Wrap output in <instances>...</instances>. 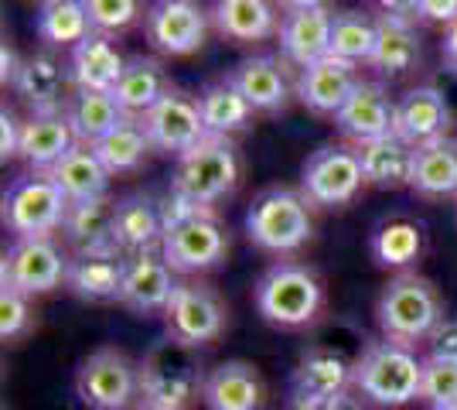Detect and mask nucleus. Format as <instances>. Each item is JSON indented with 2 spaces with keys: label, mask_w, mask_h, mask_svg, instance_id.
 Masks as SVG:
<instances>
[{
  "label": "nucleus",
  "mask_w": 457,
  "mask_h": 410,
  "mask_svg": "<svg viewBox=\"0 0 457 410\" xmlns=\"http://www.w3.org/2000/svg\"><path fill=\"white\" fill-rule=\"evenodd\" d=\"M372 339H365L359 325L348 318H328L311 329V346L301 352L290 372V410H304L321 404L335 393L352 390L355 363Z\"/></svg>",
  "instance_id": "nucleus-1"
},
{
  "label": "nucleus",
  "mask_w": 457,
  "mask_h": 410,
  "mask_svg": "<svg viewBox=\"0 0 457 410\" xmlns=\"http://www.w3.org/2000/svg\"><path fill=\"white\" fill-rule=\"evenodd\" d=\"M253 305L273 329H284V332L314 329L324 312V284L314 267L284 256V260H273L256 277Z\"/></svg>",
  "instance_id": "nucleus-2"
},
{
  "label": "nucleus",
  "mask_w": 457,
  "mask_h": 410,
  "mask_svg": "<svg viewBox=\"0 0 457 410\" xmlns=\"http://www.w3.org/2000/svg\"><path fill=\"white\" fill-rule=\"evenodd\" d=\"M140 372V404L157 410H191L205 397L209 370L198 349L164 332L151 349L137 359Z\"/></svg>",
  "instance_id": "nucleus-3"
},
{
  "label": "nucleus",
  "mask_w": 457,
  "mask_h": 410,
  "mask_svg": "<svg viewBox=\"0 0 457 410\" xmlns=\"http://www.w3.org/2000/svg\"><path fill=\"white\" fill-rule=\"evenodd\" d=\"M376 325L382 339H393L403 346L430 342L444 325V297L430 277L417 271L393 273L376 297Z\"/></svg>",
  "instance_id": "nucleus-4"
},
{
  "label": "nucleus",
  "mask_w": 457,
  "mask_h": 410,
  "mask_svg": "<svg viewBox=\"0 0 457 410\" xmlns=\"http://www.w3.org/2000/svg\"><path fill=\"white\" fill-rule=\"evenodd\" d=\"M246 236L256 250L273 254L277 260L304 250L314 236L307 196L290 185H270L256 192L246 209Z\"/></svg>",
  "instance_id": "nucleus-5"
},
{
  "label": "nucleus",
  "mask_w": 457,
  "mask_h": 410,
  "mask_svg": "<svg viewBox=\"0 0 457 410\" xmlns=\"http://www.w3.org/2000/svg\"><path fill=\"white\" fill-rule=\"evenodd\" d=\"M423 383V359L413 346H403L393 339H372L355 363L352 390L365 404L376 407H406L420 400Z\"/></svg>",
  "instance_id": "nucleus-6"
},
{
  "label": "nucleus",
  "mask_w": 457,
  "mask_h": 410,
  "mask_svg": "<svg viewBox=\"0 0 457 410\" xmlns=\"http://www.w3.org/2000/svg\"><path fill=\"white\" fill-rule=\"evenodd\" d=\"M239 175H243V164H239L236 140L232 137H205L198 147L178 157L171 192L191 198L202 209H215L222 198L236 192Z\"/></svg>",
  "instance_id": "nucleus-7"
},
{
  "label": "nucleus",
  "mask_w": 457,
  "mask_h": 410,
  "mask_svg": "<svg viewBox=\"0 0 457 410\" xmlns=\"http://www.w3.org/2000/svg\"><path fill=\"white\" fill-rule=\"evenodd\" d=\"M69 198L48 172H28L4 192V230L14 239H41L62 233Z\"/></svg>",
  "instance_id": "nucleus-8"
},
{
  "label": "nucleus",
  "mask_w": 457,
  "mask_h": 410,
  "mask_svg": "<svg viewBox=\"0 0 457 410\" xmlns=\"http://www.w3.org/2000/svg\"><path fill=\"white\" fill-rule=\"evenodd\" d=\"M76 393L89 410H130L140 400V372L116 346L93 349L76 370Z\"/></svg>",
  "instance_id": "nucleus-9"
},
{
  "label": "nucleus",
  "mask_w": 457,
  "mask_h": 410,
  "mask_svg": "<svg viewBox=\"0 0 457 410\" xmlns=\"http://www.w3.org/2000/svg\"><path fill=\"white\" fill-rule=\"evenodd\" d=\"M164 325L171 339L185 342L191 349H202L226 332L228 308L209 280L188 277V280H178L171 301L164 308Z\"/></svg>",
  "instance_id": "nucleus-10"
},
{
  "label": "nucleus",
  "mask_w": 457,
  "mask_h": 410,
  "mask_svg": "<svg viewBox=\"0 0 457 410\" xmlns=\"http://www.w3.org/2000/svg\"><path fill=\"white\" fill-rule=\"evenodd\" d=\"M365 185L359 147L348 144H321L311 151L301 168V192L318 209H342L355 202Z\"/></svg>",
  "instance_id": "nucleus-11"
},
{
  "label": "nucleus",
  "mask_w": 457,
  "mask_h": 410,
  "mask_svg": "<svg viewBox=\"0 0 457 410\" xmlns=\"http://www.w3.org/2000/svg\"><path fill=\"white\" fill-rule=\"evenodd\" d=\"M161 254L181 277H202L209 271H219L228 256V233L215 213H202L195 219H185L171 230H164Z\"/></svg>",
  "instance_id": "nucleus-12"
},
{
  "label": "nucleus",
  "mask_w": 457,
  "mask_h": 410,
  "mask_svg": "<svg viewBox=\"0 0 457 410\" xmlns=\"http://www.w3.org/2000/svg\"><path fill=\"white\" fill-rule=\"evenodd\" d=\"M69 256L55 243V236L41 239H14L0 260V284H11L28 297H41L65 288Z\"/></svg>",
  "instance_id": "nucleus-13"
},
{
  "label": "nucleus",
  "mask_w": 457,
  "mask_h": 410,
  "mask_svg": "<svg viewBox=\"0 0 457 410\" xmlns=\"http://www.w3.org/2000/svg\"><path fill=\"white\" fill-rule=\"evenodd\" d=\"M212 14L198 0H154L144 14V35L168 59L195 55L209 38Z\"/></svg>",
  "instance_id": "nucleus-14"
},
{
  "label": "nucleus",
  "mask_w": 457,
  "mask_h": 410,
  "mask_svg": "<svg viewBox=\"0 0 457 410\" xmlns=\"http://www.w3.org/2000/svg\"><path fill=\"white\" fill-rule=\"evenodd\" d=\"M140 123L151 137L154 151H161L168 157L188 155L191 147H198L209 137L202 110H198V96H188L181 89H171L151 113L140 117Z\"/></svg>",
  "instance_id": "nucleus-15"
},
{
  "label": "nucleus",
  "mask_w": 457,
  "mask_h": 410,
  "mask_svg": "<svg viewBox=\"0 0 457 410\" xmlns=\"http://www.w3.org/2000/svg\"><path fill=\"white\" fill-rule=\"evenodd\" d=\"M359 82H362V76H359L355 62H345L338 55H324V59L311 62L307 69H297L294 93L311 113L335 120Z\"/></svg>",
  "instance_id": "nucleus-16"
},
{
  "label": "nucleus",
  "mask_w": 457,
  "mask_h": 410,
  "mask_svg": "<svg viewBox=\"0 0 457 410\" xmlns=\"http://www.w3.org/2000/svg\"><path fill=\"white\" fill-rule=\"evenodd\" d=\"M174 288H178V273L171 264L164 260L161 250H147V254L127 256V271H123V288H120V301L127 312L140 314H164L168 301H171Z\"/></svg>",
  "instance_id": "nucleus-17"
},
{
  "label": "nucleus",
  "mask_w": 457,
  "mask_h": 410,
  "mask_svg": "<svg viewBox=\"0 0 457 410\" xmlns=\"http://www.w3.org/2000/svg\"><path fill=\"white\" fill-rule=\"evenodd\" d=\"M335 127L348 140H355V147L369 144V140H379V137L396 134V99H393V93L382 82L362 79L355 86V93L348 96V103L338 110Z\"/></svg>",
  "instance_id": "nucleus-18"
},
{
  "label": "nucleus",
  "mask_w": 457,
  "mask_h": 410,
  "mask_svg": "<svg viewBox=\"0 0 457 410\" xmlns=\"http://www.w3.org/2000/svg\"><path fill=\"white\" fill-rule=\"evenodd\" d=\"M451 120H454L451 103L444 96V89L434 82H420L396 99V137H403L413 147L447 137Z\"/></svg>",
  "instance_id": "nucleus-19"
},
{
  "label": "nucleus",
  "mask_w": 457,
  "mask_h": 410,
  "mask_svg": "<svg viewBox=\"0 0 457 410\" xmlns=\"http://www.w3.org/2000/svg\"><path fill=\"white\" fill-rule=\"evenodd\" d=\"M69 86H72V76H69V65H62L58 59L45 55V52H35L28 59H21V69L11 89L18 93V99L31 110V113H62L69 106Z\"/></svg>",
  "instance_id": "nucleus-20"
},
{
  "label": "nucleus",
  "mask_w": 457,
  "mask_h": 410,
  "mask_svg": "<svg viewBox=\"0 0 457 410\" xmlns=\"http://www.w3.org/2000/svg\"><path fill=\"white\" fill-rule=\"evenodd\" d=\"M226 79L249 99L256 113H280L290 103V79L287 62L277 55H249L236 62L226 72Z\"/></svg>",
  "instance_id": "nucleus-21"
},
{
  "label": "nucleus",
  "mask_w": 457,
  "mask_h": 410,
  "mask_svg": "<svg viewBox=\"0 0 457 410\" xmlns=\"http://www.w3.org/2000/svg\"><path fill=\"white\" fill-rule=\"evenodd\" d=\"M331 24L335 14L331 7H318V11H287L280 18V59L294 69H307L311 62L331 55Z\"/></svg>",
  "instance_id": "nucleus-22"
},
{
  "label": "nucleus",
  "mask_w": 457,
  "mask_h": 410,
  "mask_svg": "<svg viewBox=\"0 0 457 410\" xmlns=\"http://www.w3.org/2000/svg\"><path fill=\"white\" fill-rule=\"evenodd\" d=\"M113 239L123 256L161 250V239H164L161 198L147 196V192H130V196L116 198Z\"/></svg>",
  "instance_id": "nucleus-23"
},
{
  "label": "nucleus",
  "mask_w": 457,
  "mask_h": 410,
  "mask_svg": "<svg viewBox=\"0 0 457 410\" xmlns=\"http://www.w3.org/2000/svg\"><path fill=\"white\" fill-rule=\"evenodd\" d=\"M123 271H127V256L120 250L72 254L69 256V271H65V291L79 301H89V305L120 301Z\"/></svg>",
  "instance_id": "nucleus-24"
},
{
  "label": "nucleus",
  "mask_w": 457,
  "mask_h": 410,
  "mask_svg": "<svg viewBox=\"0 0 457 410\" xmlns=\"http://www.w3.org/2000/svg\"><path fill=\"white\" fill-rule=\"evenodd\" d=\"M123 69H127V59L120 55L113 38L99 35V31H93L69 52L72 89H82V93H113Z\"/></svg>",
  "instance_id": "nucleus-25"
},
{
  "label": "nucleus",
  "mask_w": 457,
  "mask_h": 410,
  "mask_svg": "<svg viewBox=\"0 0 457 410\" xmlns=\"http://www.w3.org/2000/svg\"><path fill=\"white\" fill-rule=\"evenodd\" d=\"M277 0H215L212 4V28L236 45H256L280 31Z\"/></svg>",
  "instance_id": "nucleus-26"
},
{
  "label": "nucleus",
  "mask_w": 457,
  "mask_h": 410,
  "mask_svg": "<svg viewBox=\"0 0 457 410\" xmlns=\"http://www.w3.org/2000/svg\"><path fill=\"white\" fill-rule=\"evenodd\" d=\"M76 144V130L65 117V110L62 113H31L21 130L18 157L31 172H52Z\"/></svg>",
  "instance_id": "nucleus-27"
},
{
  "label": "nucleus",
  "mask_w": 457,
  "mask_h": 410,
  "mask_svg": "<svg viewBox=\"0 0 457 410\" xmlns=\"http://www.w3.org/2000/svg\"><path fill=\"white\" fill-rule=\"evenodd\" d=\"M202 404L209 410H260L263 407V380L246 359H226L209 370Z\"/></svg>",
  "instance_id": "nucleus-28"
},
{
  "label": "nucleus",
  "mask_w": 457,
  "mask_h": 410,
  "mask_svg": "<svg viewBox=\"0 0 457 410\" xmlns=\"http://www.w3.org/2000/svg\"><path fill=\"white\" fill-rule=\"evenodd\" d=\"M116 198H86V202H69V213L62 222V239L72 247V254H103L116 250L113 239Z\"/></svg>",
  "instance_id": "nucleus-29"
},
{
  "label": "nucleus",
  "mask_w": 457,
  "mask_h": 410,
  "mask_svg": "<svg viewBox=\"0 0 457 410\" xmlns=\"http://www.w3.org/2000/svg\"><path fill=\"white\" fill-rule=\"evenodd\" d=\"M423 62V41L413 21L406 18H376V48L369 65L379 76H410Z\"/></svg>",
  "instance_id": "nucleus-30"
},
{
  "label": "nucleus",
  "mask_w": 457,
  "mask_h": 410,
  "mask_svg": "<svg viewBox=\"0 0 457 410\" xmlns=\"http://www.w3.org/2000/svg\"><path fill=\"white\" fill-rule=\"evenodd\" d=\"M359 161H362L365 185L382 188V192H396V188H410V181H413L417 147L406 144L403 137L389 134L359 144Z\"/></svg>",
  "instance_id": "nucleus-31"
},
{
  "label": "nucleus",
  "mask_w": 457,
  "mask_h": 410,
  "mask_svg": "<svg viewBox=\"0 0 457 410\" xmlns=\"http://www.w3.org/2000/svg\"><path fill=\"white\" fill-rule=\"evenodd\" d=\"M171 79L164 72V62L154 59V55H130L127 59V69L116 82L113 96L116 103L123 106L127 117H144L151 113L161 99L171 93Z\"/></svg>",
  "instance_id": "nucleus-32"
},
{
  "label": "nucleus",
  "mask_w": 457,
  "mask_h": 410,
  "mask_svg": "<svg viewBox=\"0 0 457 410\" xmlns=\"http://www.w3.org/2000/svg\"><path fill=\"white\" fill-rule=\"evenodd\" d=\"M369 254L382 271H413L423 256V226L410 215H389L369 236Z\"/></svg>",
  "instance_id": "nucleus-33"
},
{
  "label": "nucleus",
  "mask_w": 457,
  "mask_h": 410,
  "mask_svg": "<svg viewBox=\"0 0 457 410\" xmlns=\"http://www.w3.org/2000/svg\"><path fill=\"white\" fill-rule=\"evenodd\" d=\"M48 175L55 178V185L65 192L69 202L110 196V178H113L106 172V164L99 161L96 147H89V144H76Z\"/></svg>",
  "instance_id": "nucleus-34"
},
{
  "label": "nucleus",
  "mask_w": 457,
  "mask_h": 410,
  "mask_svg": "<svg viewBox=\"0 0 457 410\" xmlns=\"http://www.w3.org/2000/svg\"><path fill=\"white\" fill-rule=\"evenodd\" d=\"M198 110H202V120H205V130L209 137H236L253 127V117L256 110L249 106V99L228 82V79H219V82H209L202 93H198Z\"/></svg>",
  "instance_id": "nucleus-35"
},
{
  "label": "nucleus",
  "mask_w": 457,
  "mask_h": 410,
  "mask_svg": "<svg viewBox=\"0 0 457 410\" xmlns=\"http://www.w3.org/2000/svg\"><path fill=\"white\" fill-rule=\"evenodd\" d=\"M410 188L420 198L457 196V137L447 134L417 147V164H413Z\"/></svg>",
  "instance_id": "nucleus-36"
},
{
  "label": "nucleus",
  "mask_w": 457,
  "mask_h": 410,
  "mask_svg": "<svg viewBox=\"0 0 457 410\" xmlns=\"http://www.w3.org/2000/svg\"><path fill=\"white\" fill-rule=\"evenodd\" d=\"M35 31L52 48H76L79 41L93 35V21L86 11V0H41L35 14Z\"/></svg>",
  "instance_id": "nucleus-37"
},
{
  "label": "nucleus",
  "mask_w": 457,
  "mask_h": 410,
  "mask_svg": "<svg viewBox=\"0 0 457 410\" xmlns=\"http://www.w3.org/2000/svg\"><path fill=\"white\" fill-rule=\"evenodd\" d=\"M65 117L72 123L79 144L93 147L103 137L113 134L116 127L127 120V113L116 103L113 93H82V89H76L72 99H69V106H65Z\"/></svg>",
  "instance_id": "nucleus-38"
},
{
  "label": "nucleus",
  "mask_w": 457,
  "mask_h": 410,
  "mask_svg": "<svg viewBox=\"0 0 457 410\" xmlns=\"http://www.w3.org/2000/svg\"><path fill=\"white\" fill-rule=\"evenodd\" d=\"M99 161L106 164L110 175H134L137 168H144L147 155L154 151L151 137L144 130V123L137 117H127L116 127L110 137H103L99 144H93Z\"/></svg>",
  "instance_id": "nucleus-39"
},
{
  "label": "nucleus",
  "mask_w": 457,
  "mask_h": 410,
  "mask_svg": "<svg viewBox=\"0 0 457 410\" xmlns=\"http://www.w3.org/2000/svg\"><path fill=\"white\" fill-rule=\"evenodd\" d=\"M376 48V18L365 11H342L331 24V55L355 65H369Z\"/></svg>",
  "instance_id": "nucleus-40"
},
{
  "label": "nucleus",
  "mask_w": 457,
  "mask_h": 410,
  "mask_svg": "<svg viewBox=\"0 0 457 410\" xmlns=\"http://www.w3.org/2000/svg\"><path fill=\"white\" fill-rule=\"evenodd\" d=\"M420 400L430 410L457 407V363L440 359V356H427V359H423Z\"/></svg>",
  "instance_id": "nucleus-41"
},
{
  "label": "nucleus",
  "mask_w": 457,
  "mask_h": 410,
  "mask_svg": "<svg viewBox=\"0 0 457 410\" xmlns=\"http://www.w3.org/2000/svg\"><path fill=\"white\" fill-rule=\"evenodd\" d=\"M86 11H89V21H93V31L113 38V35L137 24L140 0H86Z\"/></svg>",
  "instance_id": "nucleus-42"
},
{
  "label": "nucleus",
  "mask_w": 457,
  "mask_h": 410,
  "mask_svg": "<svg viewBox=\"0 0 457 410\" xmlns=\"http://www.w3.org/2000/svg\"><path fill=\"white\" fill-rule=\"evenodd\" d=\"M31 297L11 284H0V339L18 342L21 335L31 332Z\"/></svg>",
  "instance_id": "nucleus-43"
},
{
  "label": "nucleus",
  "mask_w": 457,
  "mask_h": 410,
  "mask_svg": "<svg viewBox=\"0 0 457 410\" xmlns=\"http://www.w3.org/2000/svg\"><path fill=\"white\" fill-rule=\"evenodd\" d=\"M21 130H24V120H18V113L11 106L0 110V161L7 164L11 157H18L21 147Z\"/></svg>",
  "instance_id": "nucleus-44"
},
{
  "label": "nucleus",
  "mask_w": 457,
  "mask_h": 410,
  "mask_svg": "<svg viewBox=\"0 0 457 410\" xmlns=\"http://www.w3.org/2000/svg\"><path fill=\"white\" fill-rule=\"evenodd\" d=\"M417 21L423 24H454L457 21V0H417Z\"/></svg>",
  "instance_id": "nucleus-45"
},
{
  "label": "nucleus",
  "mask_w": 457,
  "mask_h": 410,
  "mask_svg": "<svg viewBox=\"0 0 457 410\" xmlns=\"http://www.w3.org/2000/svg\"><path fill=\"white\" fill-rule=\"evenodd\" d=\"M430 356L457 363V318H444V325L430 339Z\"/></svg>",
  "instance_id": "nucleus-46"
},
{
  "label": "nucleus",
  "mask_w": 457,
  "mask_h": 410,
  "mask_svg": "<svg viewBox=\"0 0 457 410\" xmlns=\"http://www.w3.org/2000/svg\"><path fill=\"white\" fill-rule=\"evenodd\" d=\"M304 410H369V407H365V400L355 390H345V393H335V397L321 400V404H311V407H304Z\"/></svg>",
  "instance_id": "nucleus-47"
},
{
  "label": "nucleus",
  "mask_w": 457,
  "mask_h": 410,
  "mask_svg": "<svg viewBox=\"0 0 457 410\" xmlns=\"http://www.w3.org/2000/svg\"><path fill=\"white\" fill-rule=\"evenodd\" d=\"M376 11L382 18H406V21H417V0H372Z\"/></svg>",
  "instance_id": "nucleus-48"
},
{
  "label": "nucleus",
  "mask_w": 457,
  "mask_h": 410,
  "mask_svg": "<svg viewBox=\"0 0 457 410\" xmlns=\"http://www.w3.org/2000/svg\"><path fill=\"white\" fill-rule=\"evenodd\" d=\"M440 55H444V65H447V72H454V76H457V21H454V24H447V28H444V41H440Z\"/></svg>",
  "instance_id": "nucleus-49"
},
{
  "label": "nucleus",
  "mask_w": 457,
  "mask_h": 410,
  "mask_svg": "<svg viewBox=\"0 0 457 410\" xmlns=\"http://www.w3.org/2000/svg\"><path fill=\"white\" fill-rule=\"evenodd\" d=\"M0 65H4V69H0V82H4V86H11L14 76H18V69H21V59L7 41H4V52H0Z\"/></svg>",
  "instance_id": "nucleus-50"
},
{
  "label": "nucleus",
  "mask_w": 457,
  "mask_h": 410,
  "mask_svg": "<svg viewBox=\"0 0 457 410\" xmlns=\"http://www.w3.org/2000/svg\"><path fill=\"white\" fill-rule=\"evenodd\" d=\"M331 0H277L280 11H318V7H328Z\"/></svg>",
  "instance_id": "nucleus-51"
},
{
  "label": "nucleus",
  "mask_w": 457,
  "mask_h": 410,
  "mask_svg": "<svg viewBox=\"0 0 457 410\" xmlns=\"http://www.w3.org/2000/svg\"><path fill=\"white\" fill-rule=\"evenodd\" d=\"M134 410H157V407H147V404H140V407H134Z\"/></svg>",
  "instance_id": "nucleus-52"
},
{
  "label": "nucleus",
  "mask_w": 457,
  "mask_h": 410,
  "mask_svg": "<svg viewBox=\"0 0 457 410\" xmlns=\"http://www.w3.org/2000/svg\"><path fill=\"white\" fill-rule=\"evenodd\" d=\"M447 410H457V407H447Z\"/></svg>",
  "instance_id": "nucleus-53"
},
{
  "label": "nucleus",
  "mask_w": 457,
  "mask_h": 410,
  "mask_svg": "<svg viewBox=\"0 0 457 410\" xmlns=\"http://www.w3.org/2000/svg\"><path fill=\"white\" fill-rule=\"evenodd\" d=\"M454 198H457V196H454Z\"/></svg>",
  "instance_id": "nucleus-54"
}]
</instances>
